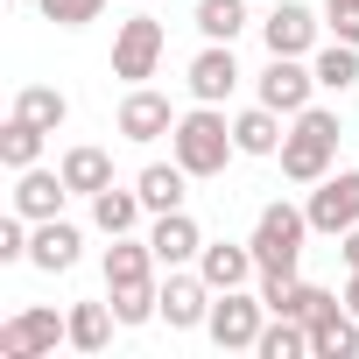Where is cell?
I'll use <instances>...</instances> for the list:
<instances>
[{
	"label": "cell",
	"mask_w": 359,
	"mask_h": 359,
	"mask_svg": "<svg viewBox=\"0 0 359 359\" xmlns=\"http://www.w3.org/2000/svg\"><path fill=\"white\" fill-rule=\"evenodd\" d=\"M155 247L148 240H134V233H120L113 247H106V303H113V317L120 324H148V317H162V289H155Z\"/></svg>",
	"instance_id": "cell-1"
},
{
	"label": "cell",
	"mask_w": 359,
	"mask_h": 359,
	"mask_svg": "<svg viewBox=\"0 0 359 359\" xmlns=\"http://www.w3.org/2000/svg\"><path fill=\"white\" fill-rule=\"evenodd\" d=\"M169 155L184 162L191 176H226V162L240 155V141H233V120L219 113V106H191V113H176V127H169Z\"/></svg>",
	"instance_id": "cell-2"
},
{
	"label": "cell",
	"mask_w": 359,
	"mask_h": 359,
	"mask_svg": "<svg viewBox=\"0 0 359 359\" xmlns=\"http://www.w3.org/2000/svg\"><path fill=\"white\" fill-rule=\"evenodd\" d=\"M338 113L331 106H303L296 113V127H289V141H282V176L289 184H324L331 176V155H338Z\"/></svg>",
	"instance_id": "cell-3"
},
{
	"label": "cell",
	"mask_w": 359,
	"mask_h": 359,
	"mask_svg": "<svg viewBox=\"0 0 359 359\" xmlns=\"http://www.w3.org/2000/svg\"><path fill=\"white\" fill-rule=\"evenodd\" d=\"M303 240H310V212L303 205H261V219H254V261H261V275H296V261H303Z\"/></svg>",
	"instance_id": "cell-4"
},
{
	"label": "cell",
	"mask_w": 359,
	"mask_h": 359,
	"mask_svg": "<svg viewBox=\"0 0 359 359\" xmlns=\"http://www.w3.org/2000/svg\"><path fill=\"white\" fill-rule=\"evenodd\" d=\"M275 310L261 303V296H247V289H219L212 296V317H205V331H212V345L219 352H254V338H261V324H268Z\"/></svg>",
	"instance_id": "cell-5"
},
{
	"label": "cell",
	"mask_w": 359,
	"mask_h": 359,
	"mask_svg": "<svg viewBox=\"0 0 359 359\" xmlns=\"http://www.w3.org/2000/svg\"><path fill=\"white\" fill-rule=\"evenodd\" d=\"M310 233H324V240H338V233H352L359 226V169H331L324 184H310Z\"/></svg>",
	"instance_id": "cell-6"
},
{
	"label": "cell",
	"mask_w": 359,
	"mask_h": 359,
	"mask_svg": "<svg viewBox=\"0 0 359 359\" xmlns=\"http://www.w3.org/2000/svg\"><path fill=\"white\" fill-rule=\"evenodd\" d=\"M162 50H169V29H162L155 15H134V22H120V36H113V78H127V85L155 78Z\"/></svg>",
	"instance_id": "cell-7"
},
{
	"label": "cell",
	"mask_w": 359,
	"mask_h": 359,
	"mask_svg": "<svg viewBox=\"0 0 359 359\" xmlns=\"http://www.w3.org/2000/svg\"><path fill=\"white\" fill-rule=\"evenodd\" d=\"M57 345H71V317L57 310H22L0 324V359H50Z\"/></svg>",
	"instance_id": "cell-8"
},
{
	"label": "cell",
	"mask_w": 359,
	"mask_h": 359,
	"mask_svg": "<svg viewBox=\"0 0 359 359\" xmlns=\"http://www.w3.org/2000/svg\"><path fill=\"white\" fill-rule=\"evenodd\" d=\"M212 296H219V289H212L198 268H191V275L169 268V282H162V324H169V331H198V324L212 317Z\"/></svg>",
	"instance_id": "cell-9"
},
{
	"label": "cell",
	"mask_w": 359,
	"mask_h": 359,
	"mask_svg": "<svg viewBox=\"0 0 359 359\" xmlns=\"http://www.w3.org/2000/svg\"><path fill=\"white\" fill-rule=\"evenodd\" d=\"M191 99H205V106H226L233 92H240V57H233V43H205L198 57H191Z\"/></svg>",
	"instance_id": "cell-10"
},
{
	"label": "cell",
	"mask_w": 359,
	"mask_h": 359,
	"mask_svg": "<svg viewBox=\"0 0 359 359\" xmlns=\"http://www.w3.org/2000/svg\"><path fill=\"white\" fill-rule=\"evenodd\" d=\"M310 92H317V71L303 64V57H268V71H261V106H275V113H303L310 106Z\"/></svg>",
	"instance_id": "cell-11"
},
{
	"label": "cell",
	"mask_w": 359,
	"mask_h": 359,
	"mask_svg": "<svg viewBox=\"0 0 359 359\" xmlns=\"http://www.w3.org/2000/svg\"><path fill=\"white\" fill-rule=\"evenodd\" d=\"M261 303H268L275 317H296V324H317L324 310H338V296H331V289L296 282V275H261Z\"/></svg>",
	"instance_id": "cell-12"
},
{
	"label": "cell",
	"mask_w": 359,
	"mask_h": 359,
	"mask_svg": "<svg viewBox=\"0 0 359 359\" xmlns=\"http://www.w3.org/2000/svg\"><path fill=\"white\" fill-rule=\"evenodd\" d=\"M261 43H268V57H310L317 50V15L303 0H282V8L261 22Z\"/></svg>",
	"instance_id": "cell-13"
},
{
	"label": "cell",
	"mask_w": 359,
	"mask_h": 359,
	"mask_svg": "<svg viewBox=\"0 0 359 359\" xmlns=\"http://www.w3.org/2000/svg\"><path fill=\"white\" fill-rule=\"evenodd\" d=\"M148 247H155V261H162V268H191V261L205 254V233H198V219H191V212H155Z\"/></svg>",
	"instance_id": "cell-14"
},
{
	"label": "cell",
	"mask_w": 359,
	"mask_h": 359,
	"mask_svg": "<svg viewBox=\"0 0 359 359\" xmlns=\"http://www.w3.org/2000/svg\"><path fill=\"white\" fill-rule=\"evenodd\" d=\"M64 198H71V184H64V169H15V212L22 219H64Z\"/></svg>",
	"instance_id": "cell-15"
},
{
	"label": "cell",
	"mask_w": 359,
	"mask_h": 359,
	"mask_svg": "<svg viewBox=\"0 0 359 359\" xmlns=\"http://www.w3.org/2000/svg\"><path fill=\"white\" fill-rule=\"evenodd\" d=\"M78 247H85V233H78L71 219H36L29 268H43V275H71V268H78Z\"/></svg>",
	"instance_id": "cell-16"
},
{
	"label": "cell",
	"mask_w": 359,
	"mask_h": 359,
	"mask_svg": "<svg viewBox=\"0 0 359 359\" xmlns=\"http://www.w3.org/2000/svg\"><path fill=\"white\" fill-rule=\"evenodd\" d=\"M198 275H205L212 289H247V282L261 275V261H254V247H240V240H205Z\"/></svg>",
	"instance_id": "cell-17"
},
{
	"label": "cell",
	"mask_w": 359,
	"mask_h": 359,
	"mask_svg": "<svg viewBox=\"0 0 359 359\" xmlns=\"http://www.w3.org/2000/svg\"><path fill=\"white\" fill-rule=\"evenodd\" d=\"M169 127H176V113H169V99H162V92L134 85V92L120 99V134H127V141H162Z\"/></svg>",
	"instance_id": "cell-18"
},
{
	"label": "cell",
	"mask_w": 359,
	"mask_h": 359,
	"mask_svg": "<svg viewBox=\"0 0 359 359\" xmlns=\"http://www.w3.org/2000/svg\"><path fill=\"white\" fill-rule=\"evenodd\" d=\"M64 184H71V198H99L106 184H113V155L106 148H92V141H78V148H64Z\"/></svg>",
	"instance_id": "cell-19"
},
{
	"label": "cell",
	"mask_w": 359,
	"mask_h": 359,
	"mask_svg": "<svg viewBox=\"0 0 359 359\" xmlns=\"http://www.w3.org/2000/svg\"><path fill=\"white\" fill-rule=\"evenodd\" d=\"M184 184H191V169L176 162V155H169V162H148V169L134 176V191H141L148 212H184Z\"/></svg>",
	"instance_id": "cell-20"
},
{
	"label": "cell",
	"mask_w": 359,
	"mask_h": 359,
	"mask_svg": "<svg viewBox=\"0 0 359 359\" xmlns=\"http://www.w3.org/2000/svg\"><path fill=\"white\" fill-rule=\"evenodd\" d=\"M310 359H359V317L345 303L310 324Z\"/></svg>",
	"instance_id": "cell-21"
},
{
	"label": "cell",
	"mask_w": 359,
	"mask_h": 359,
	"mask_svg": "<svg viewBox=\"0 0 359 359\" xmlns=\"http://www.w3.org/2000/svg\"><path fill=\"white\" fill-rule=\"evenodd\" d=\"M233 141H240V155H282V113L275 106H247V113H233Z\"/></svg>",
	"instance_id": "cell-22"
},
{
	"label": "cell",
	"mask_w": 359,
	"mask_h": 359,
	"mask_svg": "<svg viewBox=\"0 0 359 359\" xmlns=\"http://www.w3.org/2000/svg\"><path fill=\"white\" fill-rule=\"evenodd\" d=\"M141 212H148V205H141V191H120V184H106V191L92 198V226H99L106 240L134 233V226H141Z\"/></svg>",
	"instance_id": "cell-23"
},
{
	"label": "cell",
	"mask_w": 359,
	"mask_h": 359,
	"mask_svg": "<svg viewBox=\"0 0 359 359\" xmlns=\"http://www.w3.org/2000/svg\"><path fill=\"white\" fill-rule=\"evenodd\" d=\"M15 120H36L43 134H57V127L71 120V99H64L57 85H22V92H15Z\"/></svg>",
	"instance_id": "cell-24"
},
{
	"label": "cell",
	"mask_w": 359,
	"mask_h": 359,
	"mask_svg": "<svg viewBox=\"0 0 359 359\" xmlns=\"http://www.w3.org/2000/svg\"><path fill=\"white\" fill-rule=\"evenodd\" d=\"M191 22H198V36H205V43H233V36L247 29V0H198Z\"/></svg>",
	"instance_id": "cell-25"
},
{
	"label": "cell",
	"mask_w": 359,
	"mask_h": 359,
	"mask_svg": "<svg viewBox=\"0 0 359 359\" xmlns=\"http://www.w3.org/2000/svg\"><path fill=\"white\" fill-rule=\"evenodd\" d=\"M113 303H78L71 310V352H106V338H113Z\"/></svg>",
	"instance_id": "cell-26"
},
{
	"label": "cell",
	"mask_w": 359,
	"mask_h": 359,
	"mask_svg": "<svg viewBox=\"0 0 359 359\" xmlns=\"http://www.w3.org/2000/svg\"><path fill=\"white\" fill-rule=\"evenodd\" d=\"M254 352H261V359H310V324H296V317H275V324H261Z\"/></svg>",
	"instance_id": "cell-27"
},
{
	"label": "cell",
	"mask_w": 359,
	"mask_h": 359,
	"mask_svg": "<svg viewBox=\"0 0 359 359\" xmlns=\"http://www.w3.org/2000/svg\"><path fill=\"white\" fill-rule=\"evenodd\" d=\"M310 71H317L324 92H352V85H359V43H331V50H317Z\"/></svg>",
	"instance_id": "cell-28"
},
{
	"label": "cell",
	"mask_w": 359,
	"mask_h": 359,
	"mask_svg": "<svg viewBox=\"0 0 359 359\" xmlns=\"http://www.w3.org/2000/svg\"><path fill=\"white\" fill-rule=\"evenodd\" d=\"M0 162H8V169H36L43 162V127L8 113V127H0Z\"/></svg>",
	"instance_id": "cell-29"
},
{
	"label": "cell",
	"mask_w": 359,
	"mask_h": 359,
	"mask_svg": "<svg viewBox=\"0 0 359 359\" xmlns=\"http://www.w3.org/2000/svg\"><path fill=\"white\" fill-rule=\"evenodd\" d=\"M36 8H43V22H57V29H85V22L106 15V0H36Z\"/></svg>",
	"instance_id": "cell-30"
},
{
	"label": "cell",
	"mask_w": 359,
	"mask_h": 359,
	"mask_svg": "<svg viewBox=\"0 0 359 359\" xmlns=\"http://www.w3.org/2000/svg\"><path fill=\"white\" fill-rule=\"evenodd\" d=\"M324 22L338 43H359V0H324Z\"/></svg>",
	"instance_id": "cell-31"
},
{
	"label": "cell",
	"mask_w": 359,
	"mask_h": 359,
	"mask_svg": "<svg viewBox=\"0 0 359 359\" xmlns=\"http://www.w3.org/2000/svg\"><path fill=\"white\" fill-rule=\"evenodd\" d=\"M338 254H345V268H359V226H352V233H338Z\"/></svg>",
	"instance_id": "cell-32"
},
{
	"label": "cell",
	"mask_w": 359,
	"mask_h": 359,
	"mask_svg": "<svg viewBox=\"0 0 359 359\" xmlns=\"http://www.w3.org/2000/svg\"><path fill=\"white\" fill-rule=\"evenodd\" d=\"M345 310L359 317V268H352V282H345Z\"/></svg>",
	"instance_id": "cell-33"
}]
</instances>
